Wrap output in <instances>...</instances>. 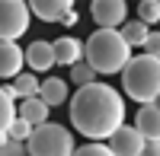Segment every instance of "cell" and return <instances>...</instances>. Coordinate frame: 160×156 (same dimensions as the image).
<instances>
[{
    "mask_svg": "<svg viewBox=\"0 0 160 156\" xmlns=\"http://www.w3.org/2000/svg\"><path fill=\"white\" fill-rule=\"evenodd\" d=\"M71 124L93 144L109 140L125 124V99L109 83H90L71 96Z\"/></svg>",
    "mask_w": 160,
    "mask_h": 156,
    "instance_id": "cell-1",
    "label": "cell"
},
{
    "mask_svg": "<svg viewBox=\"0 0 160 156\" xmlns=\"http://www.w3.org/2000/svg\"><path fill=\"white\" fill-rule=\"evenodd\" d=\"M83 61L96 73H125L131 64V48L118 29H96L83 42Z\"/></svg>",
    "mask_w": 160,
    "mask_h": 156,
    "instance_id": "cell-2",
    "label": "cell"
},
{
    "mask_svg": "<svg viewBox=\"0 0 160 156\" xmlns=\"http://www.w3.org/2000/svg\"><path fill=\"white\" fill-rule=\"evenodd\" d=\"M122 89L128 99L141 102V105H151L160 96V57H151V54L131 57V64L122 73Z\"/></svg>",
    "mask_w": 160,
    "mask_h": 156,
    "instance_id": "cell-3",
    "label": "cell"
},
{
    "mask_svg": "<svg viewBox=\"0 0 160 156\" xmlns=\"http://www.w3.org/2000/svg\"><path fill=\"white\" fill-rule=\"evenodd\" d=\"M26 150H29V156H74L77 153L74 134L64 124H51V121L35 127V134L29 137Z\"/></svg>",
    "mask_w": 160,
    "mask_h": 156,
    "instance_id": "cell-4",
    "label": "cell"
},
{
    "mask_svg": "<svg viewBox=\"0 0 160 156\" xmlns=\"http://www.w3.org/2000/svg\"><path fill=\"white\" fill-rule=\"evenodd\" d=\"M32 10L22 0H0V42H16L29 32Z\"/></svg>",
    "mask_w": 160,
    "mask_h": 156,
    "instance_id": "cell-5",
    "label": "cell"
},
{
    "mask_svg": "<svg viewBox=\"0 0 160 156\" xmlns=\"http://www.w3.org/2000/svg\"><path fill=\"white\" fill-rule=\"evenodd\" d=\"M90 16L96 19L99 29H115V25H125L128 7H125V0H93Z\"/></svg>",
    "mask_w": 160,
    "mask_h": 156,
    "instance_id": "cell-6",
    "label": "cell"
},
{
    "mask_svg": "<svg viewBox=\"0 0 160 156\" xmlns=\"http://www.w3.org/2000/svg\"><path fill=\"white\" fill-rule=\"evenodd\" d=\"M144 147H148V140L141 137V131H138V127H128V124H122L109 137V150L115 156H141Z\"/></svg>",
    "mask_w": 160,
    "mask_h": 156,
    "instance_id": "cell-7",
    "label": "cell"
},
{
    "mask_svg": "<svg viewBox=\"0 0 160 156\" xmlns=\"http://www.w3.org/2000/svg\"><path fill=\"white\" fill-rule=\"evenodd\" d=\"M26 51L16 42H0V80H16L22 73Z\"/></svg>",
    "mask_w": 160,
    "mask_h": 156,
    "instance_id": "cell-8",
    "label": "cell"
},
{
    "mask_svg": "<svg viewBox=\"0 0 160 156\" xmlns=\"http://www.w3.org/2000/svg\"><path fill=\"white\" fill-rule=\"evenodd\" d=\"M26 64L32 67V73H45V70H51L58 64V57H55V45L51 42H42V38H35V42L26 48Z\"/></svg>",
    "mask_w": 160,
    "mask_h": 156,
    "instance_id": "cell-9",
    "label": "cell"
},
{
    "mask_svg": "<svg viewBox=\"0 0 160 156\" xmlns=\"http://www.w3.org/2000/svg\"><path fill=\"white\" fill-rule=\"evenodd\" d=\"M51 45H55L58 64H64V67H77V64H83V42H80V38L61 35V38H55Z\"/></svg>",
    "mask_w": 160,
    "mask_h": 156,
    "instance_id": "cell-10",
    "label": "cell"
},
{
    "mask_svg": "<svg viewBox=\"0 0 160 156\" xmlns=\"http://www.w3.org/2000/svg\"><path fill=\"white\" fill-rule=\"evenodd\" d=\"M29 10H32V16H38L42 22H61L74 7H71V0H32Z\"/></svg>",
    "mask_w": 160,
    "mask_h": 156,
    "instance_id": "cell-11",
    "label": "cell"
},
{
    "mask_svg": "<svg viewBox=\"0 0 160 156\" xmlns=\"http://www.w3.org/2000/svg\"><path fill=\"white\" fill-rule=\"evenodd\" d=\"M135 127L141 131L144 140H157V144H160V112H157L154 105H141V108H138Z\"/></svg>",
    "mask_w": 160,
    "mask_h": 156,
    "instance_id": "cell-12",
    "label": "cell"
},
{
    "mask_svg": "<svg viewBox=\"0 0 160 156\" xmlns=\"http://www.w3.org/2000/svg\"><path fill=\"white\" fill-rule=\"evenodd\" d=\"M38 99H42L48 108H55V105L71 102V89H68V83H64L61 76H48V80L42 83V93H38Z\"/></svg>",
    "mask_w": 160,
    "mask_h": 156,
    "instance_id": "cell-13",
    "label": "cell"
},
{
    "mask_svg": "<svg viewBox=\"0 0 160 156\" xmlns=\"http://www.w3.org/2000/svg\"><path fill=\"white\" fill-rule=\"evenodd\" d=\"M16 118H19V112H16V105H13L10 86H0V140L10 137V127H13Z\"/></svg>",
    "mask_w": 160,
    "mask_h": 156,
    "instance_id": "cell-14",
    "label": "cell"
},
{
    "mask_svg": "<svg viewBox=\"0 0 160 156\" xmlns=\"http://www.w3.org/2000/svg\"><path fill=\"white\" fill-rule=\"evenodd\" d=\"M48 105H45V102L42 99H26V102H19V118L22 121H29L32 127H42V124H48Z\"/></svg>",
    "mask_w": 160,
    "mask_h": 156,
    "instance_id": "cell-15",
    "label": "cell"
},
{
    "mask_svg": "<svg viewBox=\"0 0 160 156\" xmlns=\"http://www.w3.org/2000/svg\"><path fill=\"white\" fill-rule=\"evenodd\" d=\"M10 93H13V99H35L38 93H42V83H38V76L35 73H19L16 80H13V86H10Z\"/></svg>",
    "mask_w": 160,
    "mask_h": 156,
    "instance_id": "cell-16",
    "label": "cell"
},
{
    "mask_svg": "<svg viewBox=\"0 0 160 156\" xmlns=\"http://www.w3.org/2000/svg\"><path fill=\"white\" fill-rule=\"evenodd\" d=\"M118 32H122V38L128 42V48H144V42L151 38V25H144L141 19H131V22H125Z\"/></svg>",
    "mask_w": 160,
    "mask_h": 156,
    "instance_id": "cell-17",
    "label": "cell"
},
{
    "mask_svg": "<svg viewBox=\"0 0 160 156\" xmlns=\"http://www.w3.org/2000/svg\"><path fill=\"white\" fill-rule=\"evenodd\" d=\"M71 83H74L77 89H83V86H90V83H96V70H93L87 61H83V64H77V67H71Z\"/></svg>",
    "mask_w": 160,
    "mask_h": 156,
    "instance_id": "cell-18",
    "label": "cell"
},
{
    "mask_svg": "<svg viewBox=\"0 0 160 156\" xmlns=\"http://www.w3.org/2000/svg\"><path fill=\"white\" fill-rule=\"evenodd\" d=\"M138 19L144 25L160 22V0H141V3H138Z\"/></svg>",
    "mask_w": 160,
    "mask_h": 156,
    "instance_id": "cell-19",
    "label": "cell"
},
{
    "mask_svg": "<svg viewBox=\"0 0 160 156\" xmlns=\"http://www.w3.org/2000/svg\"><path fill=\"white\" fill-rule=\"evenodd\" d=\"M32 134H35V127H32L29 121H22V118H16L13 127H10V140H19V144H29Z\"/></svg>",
    "mask_w": 160,
    "mask_h": 156,
    "instance_id": "cell-20",
    "label": "cell"
},
{
    "mask_svg": "<svg viewBox=\"0 0 160 156\" xmlns=\"http://www.w3.org/2000/svg\"><path fill=\"white\" fill-rule=\"evenodd\" d=\"M0 156H29V150H26V144H19V140H0Z\"/></svg>",
    "mask_w": 160,
    "mask_h": 156,
    "instance_id": "cell-21",
    "label": "cell"
},
{
    "mask_svg": "<svg viewBox=\"0 0 160 156\" xmlns=\"http://www.w3.org/2000/svg\"><path fill=\"white\" fill-rule=\"evenodd\" d=\"M74 156H115L109 150V144H87V147H77Z\"/></svg>",
    "mask_w": 160,
    "mask_h": 156,
    "instance_id": "cell-22",
    "label": "cell"
},
{
    "mask_svg": "<svg viewBox=\"0 0 160 156\" xmlns=\"http://www.w3.org/2000/svg\"><path fill=\"white\" fill-rule=\"evenodd\" d=\"M144 54H151V57H160V32H151V38L144 42Z\"/></svg>",
    "mask_w": 160,
    "mask_h": 156,
    "instance_id": "cell-23",
    "label": "cell"
},
{
    "mask_svg": "<svg viewBox=\"0 0 160 156\" xmlns=\"http://www.w3.org/2000/svg\"><path fill=\"white\" fill-rule=\"evenodd\" d=\"M141 156H160V144H157V140H148V147H144Z\"/></svg>",
    "mask_w": 160,
    "mask_h": 156,
    "instance_id": "cell-24",
    "label": "cell"
},
{
    "mask_svg": "<svg viewBox=\"0 0 160 156\" xmlns=\"http://www.w3.org/2000/svg\"><path fill=\"white\" fill-rule=\"evenodd\" d=\"M77 19H80V16H77V13L71 10V13H68V16H64V19H61V22H64V25H77Z\"/></svg>",
    "mask_w": 160,
    "mask_h": 156,
    "instance_id": "cell-25",
    "label": "cell"
},
{
    "mask_svg": "<svg viewBox=\"0 0 160 156\" xmlns=\"http://www.w3.org/2000/svg\"><path fill=\"white\" fill-rule=\"evenodd\" d=\"M151 105H154V108H157V112H160V96H157V99H154V102H151Z\"/></svg>",
    "mask_w": 160,
    "mask_h": 156,
    "instance_id": "cell-26",
    "label": "cell"
}]
</instances>
